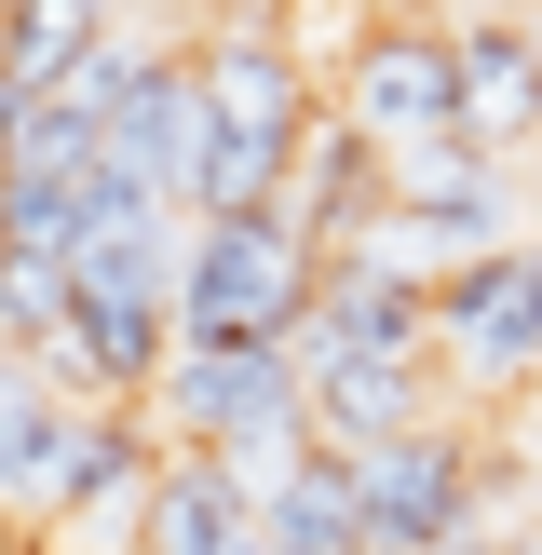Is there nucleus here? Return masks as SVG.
Here are the masks:
<instances>
[{
	"instance_id": "1",
	"label": "nucleus",
	"mask_w": 542,
	"mask_h": 555,
	"mask_svg": "<svg viewBox=\"0 0 542 555\" xmlns=\"http://www.w3.org/2000/svg\"><path fill=\"white\" fill-rule=\"evenodd\" d=\"M190 81H204V217H271L298 204V163L325 135V95L298 68V41L271 14H217L190 41Z\"/></svg>"
},
{
	"instance_id": "2",
	"label": "nucleus",
	"mask_w": 542,
	"mask_h": 555,
	"mask_svg": "<svg viewBox=\"0 0 542 555\" xmlns=\"http://www.w3.org/2000/svg\"><path fill=\"white\" fill-rule=\"evenodd\" d=\"M150 421L177 434L190 461H231L244 488L285 475L298 448H312V366L298 352H177L150 393Z\"/></svg>"
},
{
	"instance_id": "3",
	"label": "nucleus",
	"mask_w": 542,
	"mask_h": 555,
	"mask_svg": "<svg viewBox=\"0 0 542 555\" xmlns=\"http://www.w3.org/2000/svg\"><path fill=\"white\" fill-rule=\"evenodd\" d=\"M339 122L366 135L379 163H421V150H461V41L434 14H379L339 68Z\"/></svg>"
},
{
	"instance_id": "4",
	"label": "nucleus",
	"mask_w": 542,
	"mask_h": 555,
	"mask_svg": "<svg viewBox=\"0 0 542 555\" xmlns=\"http://www.w3.org/2000/svg\"><path fill=\"white\" fill-rule=\"evenodd\" d=\"M366 475V555H434V542H475L488 529V461L461 421H421L393 448L352 461Z\"/></svg>"
},
{
	"instance_id": "5",
	"label": "nucleus",
	"mask_w": 542,
	"mask_h": 555,
	"mask_svg": "<svg viewBox=\"0 0 542 555\" xmlns=\"http://www.w3.org/2000/svg\"><path fill=\"white\" fill-rule=\"evenodd\" d=\"M434 366H448V393L542 379V244H502V258L434 285Z\"/></svg>"
},
{
	"instance_id": "6",
	"label": "nucleus",
	"mask_w": 542,
	"mask_h": 555,
	"mask_svg": "<svg viewBox=\"0 0 542 555\" xmlns=\"http://www.w3.org/2000/svg\"><path fill=\"white\" fill-rule=\"evenodd\" d=\"M136 555H271L258 529V488L231 475V461H163V488H150V515H136Z\"/></svg>"
},
{
	"instance_id": "7",
	"label": "nucleus",
	"mask_w": 542,
	"mask_h": 555,
	"mask_svg": "<svg viewBox=\"0 0 542 555\" xmlns=\"http://www.w3.org/2000/svg\"><path fill=\"white\" fill-rule=\"evenodd\" d=\"M258 529L271 555H366V475H352V448H298L285 475H258Z\"/></svg>"
},
{
	"instance_id": "8",
	"label": "nucleus",
	"mask_w": 542,
	"mask_h": 555,
	"mask_svg": "<svg viewBox=\"0 0 542 555\" xmlns=\"http://www.w3.org/2000/svg\"><path fill=\"white\" fill-rule=\"evenodd\" d=\"M68 448H81V406L54 393L41 366H0V515L54 529V488H68Z\"/></svg>"
},
{
	"instance_id": "9",
	"label": "nucleus",
	"mask_w": 542,
	"mask_h": 555,
	"mask_svg": "<svg viewBox=\"0 0 542 555\" xmlns=\"http://www.w3.org/2000/svg\"><path fill=\"white\" fill-rule=\"evenodd\" d=\"M108 41H122V27H108V0H0V108L68 95Z\"/></svg>"
},
{
	"instance_id": "10",
	"label": "nucleus",
	"mask_w": 542,
	"mask_h": 555,
	"mask_svg": "<svg viewBox=\"0 0 542 555\" xmlns=\"http://www.w3.org/2000/svg\"><path fill=\"white\" fill-rule=\"evenodd\" d=\"M68 298H81V258H68V244H14V231H0V366H54Z\"/></svg>"
},
{
	"instance_id": "11",
	"label": "nucleus",
	"mask_w": 542,
	"mask_h": 555,
	"mask_svg": "<svg viewBox=\"0 0 542 555\" xmlns=\"http://www.w3.org/2000/svg\"><path fill=\"white\" fill-rule=\"evenodd\" d=\"M136 14H244V0H136Z\"/></svg>"
},
{
	"instance_id": "12",
	"label": "nucleus",
	"mask_w": 542,
	"mask_h": 555,
	"mask_svg": "<svg viewBox=\"0 0 542 555\" xmlns=\"http://www.w3.org/2000/svg\"><path fill=\"white\" fill-rule=\"evenodd\" d=\"M434 555H502V542H488V529H475V542H434Z\"/></svg>"
},
{
	"instance_id": "13",
	"label": "nucleus",
	"mask_w": 542,
	"mask_h": 555,
	"mask_svg": "<svg viewBox=\"0 0 542 555\" xmlns=\"http://www.w3.org/2000/svg\"><path fill=\"white\" fill-rule=\"evenodd\" d=\"M502 555H542V542H502Z\"/></svg>"
},
{
	"instance_id": "14",
	"label": "nucleus",
	"mask_w": 542,
	"mask_h": 555,
	"mask_svg": "<svg viewBox=\"0 0 542 555\" xmlns=\"http://www.w3.org/2000/svg\"><path fill=\"white\" fill-rule=\"evenodd\" d=\"M0 555H14V529H0Z\"/></svg>"
}]
</instances>
